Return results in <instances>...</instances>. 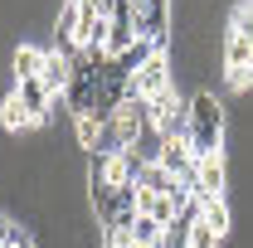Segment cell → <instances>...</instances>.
I'll return each mask as SVG.
<instances>
[{"label": "cell", "instance_id": "1", "mask_svg": "<svg viewBox=\"0 0 253 248\" xmlns=\"http://www.w3.org/2000/svg\"><path fill=\"white\" fill-rule=\"evenodd\" d=\"M224 136H229V112H224L219 93H190V156L205 161V156H224Z\"/></svg>", "mask_w": 253, "mask_h": 248}, {"label": "cell", "instance_id": "2", "mask_svg": "<svg viewBox=\"0 0 253 248\" xmlns=\"http://www.w3.org/2000/svg\"><path fill=\"white\" fill-rule=\"evenodd\" d=\"M170 88H175V54H170V49H156L151 59L126 78V97H141V102L170 93Z\"/></svg>", "mask_w": 253, "mask_h": 248}, {"label": "cell", "instance_id": "3", "mask_svg": "<svg viewBox=\"0 0 253 248\" xmlns=\"http://www.w3.org/2000/svg\"><path fill=\"white\" fill-rule=\"evenodd\" d=\"M190 200H195V205H205V200H229V161H224V156H205V161H195Z\"/></svg>", "mask_w": 253, "mask_h": 248}, {"label": "cell", "instance_id": "4", "mask_svg": "<svg viewBox=\"0 0 253 248\" xmlns=\"http://www.w3.org/2000/svg\"><path fill=\"white\" fill-rule=\"evenodd\" d=\"M10 88H15V97H20V102H25V112H30V122L34 126H49L54 122V117H59V97L49 93V88H44V83H39V78H25V83H10Z\"/></svg>", "mask_w": 253, "mask_h": 248}, {"label": "cell", "instance_id": "5", "mask_svg": "<svg viewBox=\"0 0 253 248\" xmlns=\"http://www.w3.org/2000/svg\"><path fill=\"white\" fill-rule=\"evenodd\" d=\"M44 54H49V44H30V39H20V44L10 49V83L39 78V68H44Z\"/></svg>", "mask_w": 253, "mask_h": 248}, {"label": "cell", "instance_id": "6", "mask_svg": "<svg viewBox=\"0 0 253 248\" xmlns=\"http://www.w3.org/2000/svg\"><path fill=\"white\" fill-rule=\"evenodd\" d=\"M185 205H190V200H185ZM185 205H175V200H166V195H151V190H136V214L156 219L161 229H170V224H175V214H180Z\"/></svg>", "mask_w": 253, "mask_h": 248}, {"label": "cell", "instance_id": "7", "mask_svg": "<svg viewBox=\"0 0 253 248\" xmlns=\"http://www.w3.org/2000/svg\"><path fill=\"white\" fill-rule=\"evenodd\" d=\"M0 131L5 136H20V131H34V122H30V112H25V102L15 97V88L0 97Z\"/></svg>", "mask_w": 253, "mask_h": 248}, {"label": "cell", "instance_id": "8", "mask_svg": "<svg viewBox=\"0 0 253 248\" xmlns=\"http://www.w3.org/2000/svg\"><path fill=\"white\" fill-rule=\"evenodd\" d=\"M161 234H166V229H161L156 219L136 214V219H131V234H126V244H161Z\"/></svg>", "mask_w": 253, "mask_h": 248}, {"label": "cell", "instance_id": "9", "mask_svg": "<svg viewBox=\"0 0 253 248\" xmlns=\"http://www.w3.org/2000/svg\"><path fill=\"white\" fill-rule=\"evenodd\" d=\"M229 30H239V34H244V39L253 44V0L234 5V15H229Z\"/></svg>", "mask_w": 253, "mask_h": 248}, {"label": "cell", "instance_id": "10", "mask_svg": "<svg viewBox=\"0 0 253 248\" xmlns=\"http://www.w3.org/2000/svg\"><path fill=\"white\" fill-rule=\"evenodd\" d=\"M0 248H10V214H0Z\"/></svg>", "mask_w": 253, "mask_h": 248}]
</instances>
